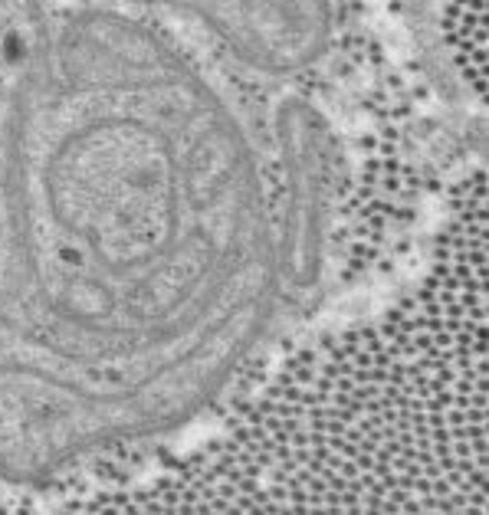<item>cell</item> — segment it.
I'll use <instances>...</instances> for the list:
<instances>
[{"label": "cell", "mask_w": 489, "mask_h": 515, "mask_svg": "<svg viewBox=\"0 0 489 515\" xmlns=\"http://www.w3.org/2000/svg\"><path fill=\"white\" fill-rule=\"evenodd\" d=\"M73 515H486L479 233L410 309L296 358L200 453Z\"/></svg>", "instance_id": "cell-1"}]
</instances>
